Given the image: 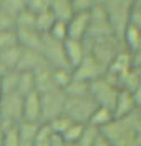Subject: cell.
Wrapping results in <instances>:
<instances>
[{
    "label": "cell",
    "instance_id": "7402d4cb",
    "mask_svg": "<svg viewBox=\"0 0 141 146\" xmlns=\"http://www.w3.org/2000/svg\"><path fill=\"white\" fill-rule=\"evenodd\" d=\"M0 125L3 128V145L2 146H20L19 125H12L5 121H0Z\"/></svg>",
    "mask_w": 141,
    "mask_h": 146
},
{
    "label": "cell",
    "instance_id": "d590c367",
    "mask_svg": "<svg viewBox=\"0 0 141 146\" xmlns=\"http://www.w3.org/2000/svg\"><path fill=\"white\" fill-rule=\"evenodd\" d=\"M75 13H90L96 5V0H71Z\"/></svg>",
    "mask_w": 141,
    "mask_h": 146
},
{
    "label": "cell",
    "instance_id": "ac0fdd59",
    "mask_svg": "<svg viewBox=\"0 0 141 146\" xmlns=\"http://www.w3.org/2000/svg\"><path fill=\"white\" fill-rule=\"evenodd\" d=\"M113 119H115L113 110L105 108V106H98V108L93 111V115H91V118H90V121H88V125L98 128V129L101 131L105 126H108V125L111 123Z\"/></svg>",
    "mask_w": 141,
    "mask_h": 146
},
{
    "label": "cell",
    "instance_id": "cb8c5ba5",
    "mask_svg": "<svg viewBox=\"0 0 141 146\" xmlns=\"http://www.w3.org/2000/svg\"><path fill=\"white\" fill-rule=\"evenodd\" d=\"M0 9L13 18H19L27 10V3L25 0H0Z\"/></svg>",
    "mask_w": 141,
    "mask_h": 146
},
{
    "label": "cell",
    "instance_id": "ba28073f",
    "mask_svg": "<svg viewBox=\"0 0 141 146\" xmlns=\"http://www.w3.org/2000/svg\"><path fill=\"white\" fill-rule=\"evenodd\" d=\"M105 75H106V68L100 62H96L91 55H86V58L81 62V65L73 70V78L86 83H93L100 78H103Z\"/></svg>",
    "mask_w": 141,
    "mask_h": 146
},
{
    "label": "cell",
    "instance_id": "603a6c76",
    "mask_svg": "<svg viewBox=\"0 0 141 146\" xmlns=\"http://www.w3.org/2000/svg\"><path fill=\"white\" fill-rule=\"evenodd\" d=\"M37 91L35 86V73H28V72H20V80H19V95L27 96L30 93Z\"/></svg>",
    "mask_w": 141,
    "mask_h": 146
},
{
    "label": "cell",
    "instance_id": "74e56055",
    "mask_svg": "<svg viewBox=\"0 0 141 146\" xmlns=\"http://www.w3.org/2000/svg\"><path fill=\"white\" fill-rule=\"evenodd\" d=\"M130 25L141 30V9L134 7V3H133V10H131V15H130Z\"/></svg>",
    "mask_w": 141,
    "mask_h": 146
},
{
    "label": "cell",
    "instance_id": "4fadbf2b",
    "mask_svg": "<svg viewBox=\"0 0 141 146\" xmlns=\"http://www.w3.org/2000/svg\"><path fill=\"white\" fill-rule=\"evenodd\" d=\"M90 28V13H75L68 22V38L85 42Z\"/></svg>",
    "mask_w": 141,
    "mask_h": 146
},
{
    "label": "cell",
    "instance_id": "4316f807",
    "mask_svg": "<svg viewBox=\"0 0 141 146\" xmlns=\"http://www.w3.org/2000/svg\"><path fill=\"white\" fill-rule=\"evenodd\" d=\"M65 95L66 96H85V95H90V83L73 78V82L66 86Z\"/></svg>",
    "mask_w": 141,
    "mask_h": 146
},
{
    "label": "cell",
    "instance_id": "e0dca14e",
    "mask_svg": "<svg viewBox=\"0 0 141 146\" xmlns=\"http://www.w3.org/2000/svg\"><path fill=\"white\" fill-rule=\"evenodd\" d=\"M42 125L37 123H28L22 121L19 125V133H20V146H35V138Z\"/></svg>",
    "mask_w": 141,
    "mask_h": 146
},
{
    "label": "cell",
    "instance_id": "d6a6232c",
    "mask_svg": "<svg viewBox=\"0 0 141 146\" xmlns=\"http://www.w3.org/2000/svg\"><path fill=\"white\" fill-rule=\"evenodd\" d=\"M12 46H19L17 30H12V32H0V52L9 50Z\"/></svg>",
    "mask_w": 141,
    "mask_h": 146
},
{
    "label": "cell",
    "instance_id": "3957f363",
    "mask_svg": "<svg viewBox=\"0 0 141 146\" xmlns=\"http://www.w3.org/2000/svg\"><path fill=\"white\" fill-rule=\"evenodd\" d=\"M98 108L96 101L93 100L91 95H85V96H66V105H65V115L68 118H71L73 123L80 125H88V121L91 118L93 111Z\"/></svg>",
    "mask_w": 141,
    "mask_h": 146
},
{
    "label": "cell",
    "instance_id": "6da1fadb",
    "mask_svg": "<svg viewBox=\"0 0 141 146\" xmlns=\"http://www.w3.org/2000/svg\"><path fill=\"white\" fill-rule=\"evenodd\" d=\"M101 133L113 146H141V118L138 111L126 118L113 119Z\"/></svg>",
    "mask_w": 141,
    "mask_h": 146
},
{
    "label": "cell",
    "instance_id": "ab89813d",
    "mask_svg": "<svg viewBox=\"0 0 141 146\" xmlns=\"http://www.w3.org/2000/svg\"><path fill=\"white\" fill-rule=\"evenodd\" d=\"M133 95V100H134V105H136V108L140 110L141 108V85L136 88L134 91H131Z\"/></svg>",
    "mask_w": 141,
    "mask_h": 146
},
{
    "label": "cell",
    "instance_id": "ffe728a7",
    "mask_svg": "<svg viewBox=\"0 0 141 146\" xmlns=\"http://www.w3.org/2000/svg\"><path fill=\"white\" fill-rule=\"evenodd\" d=\"M20 56H22V46H12L9 50H3L0 52V62L5 65L9 70H17L20 62Z\"/></svg>",
    "mask_w": 141,
    "mask_h": 146
},
{
    "label": "cell",
    "instance_id": "9c48e42d",
    "mask_svg": "<svg viewBox=\"0 0 141 146\" xmlns=\"http://www.w3.org/2000/svg\"><path fill=\"white\" fill-rule=\"evenodd\" d=\"M48 66L43 53L38 50H28V48H22V56H20L17 72H28V73H37L38 70Z\"/></svg>",
    "mask_w": 141,
    "mask_h": 146
},
{
    "label": "cell",
    "instance_id": "7c38bea8",
    "mask_svg": "<svg viewBox=\"0 0 141 146\" xmlns=\"http://www.w3.org/2000/svg\"><path fill=\"white\" fill-rule=\"evenodd\" d=\"M17 36H19V45L22 48L42 52L45 35H42L37 28H17Z\"/></svg>",
    "mask_w": 141,
    "mask_h": 146
},
{
    "label": "cell",
    "instance_id": "e575fe53",
    "mask_svg": "<svg viewBox=\"0 0 141 146\" xmlns=\"http://www.w3.org/2000/svg\"><path fill=\"white\" fill-rule=\"evenodd\" d=\"M12 30H17V18H13L0 9V32H12Z\"/></svg>",
    "mask_w": 141,
    "mask_h": 146
},
{
    "label": "cell",
    "instance_id": "1f68e13d",
    "mask_svg": "<svg viewBox=\"0 0 141 146\" xmlns=\"http://www.w3.org/2000/svg\"><path fill=\"white\" fill-rule=\"evenodd\" d=\"M48 36H52L53 40L63 43L65 40H68V23H65V22H58V20H56L55 25L52 27L50 33H48Z\"/></svg>",
    "mask_w": 141,
    "mask_h": 146
},
{
    "label": "cell",
    "instance_id": "4dcf8cb0",
    "mask_svg": "<svg viewBox=\"0 0 141 146\" xmlns=\"http://www.w3.org/2000/svg\"><path fill=\"white\" fill-rule=\"evenodd\" d=\"M47 125L50 126V129H52L53 133H56V135H63L66 129L73 125V121H71V118H68L65 113H63L62 116L52 119V121H50V123H47Z\"/></svg>",
    "mask_w": 141,
    "mask_h": 146
},
{
    "label": "cell",
    "instance_id": "9a60e30c",
    "mask_svg": "<svg viewBox=\"0 0 141 146\" xmlns=\"http://www.w3.org/2000/svg\"><path fill=\"white\" fill-rule=\"evenodd\" d=\"M50 12L53 13V17L58 22H65V23H68L71 20V17L75 15L71 0H52Z\"/></svg>",
    "mask_w": 141,
    "mask_h": 146
},
{
    "label": "cell",
    "instance_id": "d6986e66",
    "mask_svg": "<svg viewBox=\"0 0 141 146\" xmlns=\"http://www.w3.org/2000/svg\"><path fill=\"white\" fill-rule=\"evenodd\" d=\"M35 86H37V91L40 95L47 93L50 90H55L53 78H52V68L50 66H45V68H42V70H38L35 73Z\"/></svg>",
    "mask_w": 141,
    "mask_h": 146
},
{
    "label": "cell",
    "instance_id": "681fc988",
    "mask_svg": "<svg viewBox=\"0 0 141 146\" xmlns=\"http://www.w3.org/2000/svg\"><path fill=\"white\" fill-rule=\"evenodd\" d=\"M140 50H141V48H140Z\"/></svg>",
    "mask_w": 141,
    "mask_h": 146
},
{
    "label": "cell",
    "instance_id": "f546056e",
    "mask_svg": "<svg viewBox=\"0 0 141 146\" xmlns=\"http://www.w3.org/2000/svg\"><path fill=\"white\" fill-rule=\"evenodd\" d=\"M100 129L98 128L91 126V125H86L83 129V135L80 138V141L76 143V146H93L95 141H96V138L100 136Z\"/></svg>",
    "mask_w": 141,
    "mask_h": 146
},
{
    "label": "cell",
    "instance_id": "d4e9b609",
    "mask_svg": "<svg viewBox=\"0 0 141 146\" xmlns=\"http://www.w3.org/2000/svg\"><path fill=\"white\" fill-rule=\"evenodd\" d=\"M55 22H56V18L53 17V13L47 12V13H42V15L35 17V27H37V30L42 35H48L52 27L55 25Z\"/></svg>",
    "mask_w": 141,
    "mask_h": 146
},
{
    "label": "cell",
    "instance_id": "ee69618b",
    "mask_svg": "<svg viewBox=\"0 0 141 146\" xmlns=\"http://www.w3.org/2000/svg\"><path fill=\"white\" fill-rule=\"evenodd\" d=\"M3 145V128H2V125H0V146Z\"/></svg>",
    "mask_w": 141,
    "mask_h": 146
},
{
    "label": "cell",
    "instance_id": "7a4b0ae2",
    "mask_svg": "<svg viewBox=\"0 0 141 146\" xmlns=\"http://www.w3.org/2000/svg\"><path fill=\"white\" fill-rule=\"evenodd\" d=\"M103 3L105 10H106V17H108V23H110L115 36L121 42L124 30L130 25L133 0H106Z\"/></svg>",
    "mask_w": 141,
    "mask_h": 146
},
{
    "label": "cell",
    "instance_id": "8fae6325",
    "mask_svg": "<svg viewBox=\"0 0 141 146\" xmlns=\"http://www.w3.org/2000/svg\"><path fill=\"white\" fill-rule=\"evenodd\" d=\"M63 48H65V56H66V62H68V66L71 70L78 68L81 65V62L86 58V55H88L86 45L81 40H71V38H68V40L63 42Z\"/></svg>",
    "mask_w": 141,
    "mask_h": 146
},
{
    "label": "cell",
    "instance_id": "7bdbcfd3",
    "mask_svg": "<svg viewBox=\"0 0 141 146\" xmlns=\"http://www.w3.org/2000/svg\"><path fill=\"white\" fill-rule=\"evenodd\" d=\"M133 62H134V66H136V65H141V50L133 55Z\"/></svg>",
    "mask_w": 141,
    "mask_h": 146
},
{
    "label": "cell",
    "instance_id": "5bb4252c",
    "mask_svg": "<svg viewBox=\"0 0 141 146\" xmlns=\"http://www.w3.org/2000/svg\"><path fill=\"white\" fill-rule=\"evenodd\" d=\"M138 108L134 105V100H133V95L126 90H120L118 93V98H116V103H115V108H113V115H115V119L118 118H126L133 113H136Z\"/></svg>",
    "mask_w": 141,
    "mask_h": 146
},
{
    "label": "cell",
    "instance_id": "5b68a950",
    "mask_svg": "<svg viewBox=\"0 0 141 146\" xmlns=\"http://www.w3.org/2000/svg\"><path fill=\"white\" fill-rule=\"evenodd\" d=\"M120 88H116L113 83H110L106 78H100L96 82L90 83V95L93 96L98 106H105V108H115V103L118 98Z\"/></svg>",
    "mask_w": 141,
    "mask_h": 146
},
{
    "label": "cell",
    "instance_id": "277c9868",
    "mask_svg": "<svg viewBox=\"0 0 141 146\" xmlns=\"http://www.w3.org/2000/svg\"><path fill=\"white\" fill-rule=\"evenodd\" d=\"M42 98V118L43 123H50L52 119L58 118L65 113L66 105V95L63 90H50L47 93L40 95Z\"/></svg>",
    "mask_w": 141,
    "mask_h": 146
},
{
    "label": "cell",
    "instance_id": "60d3db41",
    "mask_svg": "<svg viewBox=\"0 0 141 146\" xmlns=\"http://www.w3.org/2000/svg\"><path fill=\"white\" fill-rule=\"evenodd\" d=\"M93 146H113V145L110 143V139L105 136L103 133H100V136L96 138V141H95Z\"/></svg>",
    "mask_w": 141,
    "mask_h": 146
},
{
    "label": "cell",
    "instance_id": "bcb514c9",
    "mask_svg": "<svg viewBox=\"0 0 141 146\" xmlns=\"http://www.w3.org/2000/svg\"><path fill=\"white\" fill-rule=\"evenodd\" d=\"M134 70H136V73H138V76H140V80H141V65H136Z\"/></svg>",
    "mask_w": 141,
    "mask_h": 146
},
{
    "label": "cell",
    "instance_id": "52a82bcc",
    "mask_svg": "<svg viewBox=\"0 0 141 146\" xmlns=\"http://www.w3.org/2000/svg\"><path fill=\"white\" fill-rule=\"evenodd\" d=\"M42 53H43V58H45L47 65L52 70H56V68H70L68 66V62H66L65 48H63V43L62 42H56L52 36L45 35Z\"/></svg>",
    "mask_w": 141,
    "mask_h": 146
},
{
    "label": "cell",
    "instance_id": "30bf717a",
    "mask_svg": "<svg viewBox=\"0 0 141 146\" xmlns=\"http://www.w3.org/2000/svg\"><path fill=\"white\" fill-rule=\"evenodd\" d=\"M22 121L43 125V118H42V98H40L38 91H33V93H30L27 96H23V118H22Z\"/></svg>",
    "mask_w": 141,
    "mask_h": 146
},
{
    "label": "cell",
    "instance_id": "c3c4849f",
    "mask_svg": "<svg viewBox=\"0 0 141 146\" xmlns=\"http://www.w3.org/2000/svg\"><path fill=\"white\" fill-rule=\"evenodd\" d=\"M138 115H140V118H141V108H140V110H138Z\"/></svg>",
    "mask_w": 141,
    "mask_h": 146
},
{
    "label": "cell",
    "instance_id": "484cf974",
    "mask_svg": "<svg viewBox=\"0 0 141 146\" xmlns=\"http://www.w3.org/2000/svg\"><path fill=\"white\" fill-rule=\"evenodd\" d=\"M19 80H20V72L12 70L9 72L3 78H2V86H3V93L10 95V93H17L19 91Z\"/></svg>",
    "mask_w": 141,
    "mask_h": 146
},
{
    "label": "cell",
    "instance_id": "f6af8a7d",
    "mask_svg": "<svg viewBox=\"0 0 141 146\" xmlns=\"http://www.w3.org/2000/svg\"><path fill=\"white\" fill-rule=\"evenodd\" d=\"M3 96H5V93H3V86H2V80H0V101H2Z\"/></svg>",
    "mask_w": 141,
    "mask_h": 146
},
{
    "label": "cell",
    "instance_id": "836d02e7",
    "mask_svg": "<svg viewBox=\"0 0 141 146\" xmlns=\"http://www.w3.org/2000/svg\"><path fill=\"white\" fill-rule=\"evenodd\" d=\"M53 135V131L50 129L47 123H43L40 129L37 133V138H35V146H50V138Z\"/></svg>",
    "mask_w": 141,
    "mask_h": 146
},
{
    "label": "cell",
    "instance_id": "7dc6e473",
    "mask_svg": "<svg viewBox=\"0 0 141 146\" xmlns=\"http://www.w3.org/2000/svg\"><path fill=\"white\" fill-rule=\"evenodd\" d=\"M133 3H134V7H138V9H141V0H134Z\"/></svg>",
    "mask_w": 141,
    "mask_h": 146
},
{
    "label": "cell",
    "instance_id": "b9f144b4",
    "mask_svg": "<svg viewBox=\"0 0 141 146\" xmlns=\"http://www.w3.org/2000/svg\"><path fill=\"white\" fill-rule=\"evenodd\" d=\"M9 72H12V70H9V68H7L5 65L0 62V80H2V78H3V76H5V75H7Z\"/></svg>",
    "mask_w": 141,
    "mask_h": 146
},
{
    "label": "cell",
    "instance_id": "f1b7e54d",
    "mask_svg": "<svg viewBox=\"0 0 141 146\" xmlns=\"http://www.w3.org/2000/svg\"><path fill=\"white\" fill-rule=\"evenodd\" d=\"M25 3H27V12L33 13L37 17V15L50 12L52 0H25Z\"/></svg>",
    "mask_w": 141,
    "mask_h": 146
},
{
    "label": "cell",
    "instance_id": "2e32d148",
    "mask_svg": "<svg viewBox=\"0 0 141 146\" xmlns=\"http://www.w3.org/2000/svg\"><path fill=\"white\" fill-rule=\"evenodd\" d=\"M121 45L126 52H130L133 55L136 52H140V48H141V30L140 28L128 25V28L124 30V35L121 38Z\"/></svg>",
    "mask_w": 141,
    "mask_h": 146
},
{
    "label": "cell",
    "instance_id": "8d00e7d4",
    "mask_svg": "<svg viewBox=\"0 0 141 146\" xmlns=\"http://www.w3.org/2000/svg\"><path fill=\"white\" fill-rule=\"evenodd\" d=\"M17 28H37L35 27V15L25 10L17 18Z\"/></svg>",
    "mask_w": 141,
    "mask_h": 146
},
{
    "label": "cell",
    "instance_id": "8992f818",
    "mask_svg": "<svg viewBox=\"0 0 141 146\" xmlns=\"http://www.w3.org/2000/svg\"><path fill=\"white\" fill-rule=\"evenodd\" d=\"M23 118V96L19 93L5 95L0 101V121L20 125Z\"/></svg>",
    "mask_w": 141,
    "mask_h": 146
},
{
    "label": "cell",
    "instance_id": "83f0119b",
    "mask_svg": "<svg viewBox=\"0 0 141 146\" xmlns=\"http://www.w3.org/2000/svg\"><path fill=\"white\" fill-rule=\"evenodd\" d=\"M86 125H80V123H73L71 126L66 129L65 133L62 135L63 136V139H65L66 145H76L78 141H80V138H81V135H83V129Z\"/></svg>",
    "mask_w": 141,
    "mask_h": 146
},
{
    "label": "cell",
    "instance_id": "44dd1931",
    "mask_svg": "<svg viewBox=\"0 0 141 146\" xmlns=\"http://www.w3.org/2000/svg\"><path fill=\"white\" fill-rule=\"evenodd\" d=\"M52 78H53V85L58 90H66V86L73 82V70L70 68H56L52 70Z\"/></svg>",
    "mask_w": 141,
    "mask_h": 146
},
{
    "label": "cell",
    "instance_id": "f35d334b",
    "mask_svg": "<svg viewBox=\"0 0 141 146\" xmlns=\"http://www.w3.org/2000/svg\"><path fill=\"white\" fill-rule=\"evenodd\" d=\"M65 139H63V136L62 135H56V133H53L52 135V138H50V146H65Z\"/></svg>",
    "mask_w": 141,
    "mask_h": 146
}]
</instances>
